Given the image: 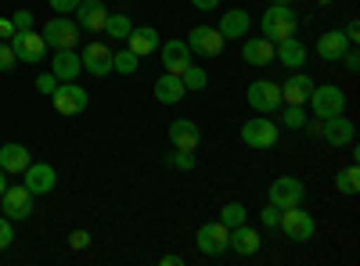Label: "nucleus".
I'll return each instance as SVG.
<instances>
[{"instance_id": "obj_1", "label": "nucleus", "mask_w": 360, "mask_h": 266, "mask_svg": "<svg viewBox=\"0 0 360 266\" xmlns=\"http://www.w3.org/2000/svg\"><path fill=\"white\" fill-rule=\"evenodd\" d=\"M259 29H263V36L274 40V44L288 40V36H295V29H299V15L292 11V4H270V11H263Z\"/></svg>"}, {"instance_id": "obj_2", "label": "nucleus", "mask_w": 360, "mask_h": 266, "mask_svg": "<svg viewBox=\"0 0 360 266\" xmlns=\"http://www.w3.org/2000/svg\"><path fill=\"white\" fill-rule=\"evenodd\" d=\"M8 44H11L15 58H18V62H25V65H40L44 58H47V40L37 33V29H15V36Z\"/></svg>"}, {"instance_id": "obj_3", "label": "nucleus", "mask_w": 360, "mask_h": 266, "mask_svg": "<svg viewBox=\"0 0 360 266\" xmlns=\"http://www.w3.org/2000/svg\"><path fill=\"white\" fill-rule=\"evenodd\" d=\"M278 230H285V238H288V241L307 245V241L314 238L317 223H314V216L303 209V205H292V209H281V227H278Z\"/></svg>"}, {"instance_id": "obj_4", "label": "nucleus", "mask_w": 360, "mask_h": 266, "mask_svg": "<svg viewBox=\"0 0 360 266\" xmlns=\"http://www.w3.org/2000/svg\"><path fill=\"white\" fill-rule=\"evenodd\" d=\"M33 191H29L25 184H8L4 194H0V213H4L11 223L15 220H29L33 216Z\"/></svg>"}, {"instance_id": "obj_5", "label": "nucleus", "mask_w": 360, "mask_h": 266, "mask_svg": "<svg viewBox=\"0 0 360 266\" xmlns=\"http://www.w3.org/2000/svg\"><path fill=\"white\" fill-rule=\"evenodd\" d=\"M195 245H198V252H205V255H224V252L231 248V227H224L220 220L202 223L198 234H195Z\"/></svg>"}, {"instance_id": "obj_6", "label": "nucleus", "mask_w": 360, "mask_h": 266, "mask_svg": "<svg viewBox=\"0 0 360 266\" xmlns=\"http://www.w3.org/2000/svg\"><path fill=\"white\" fill-rule=\"evenodd\" d=\"M266 198H270V205H278V209H292V205H303L307 184L299 180V176H278V180L270 184Z\"/></svg>"}, {"instance_id": "obj_7", "label": "nucleus", "mask_w": 360, "mask_h": 266, "mask_svg": "<svg viewBox=\"0 0 360 266\" xmlns=\"http://www.w3.org/2000/svg\"><path fill=\"white\" fill-rule=\"evenodd\" d=\"M51 105H54L58 115H79L90 105V94L83 91L79 83H58L54 94H51Z\"/></svg>"}, {"instance_id": "obj_8", "label": "nucleus", "mask_w": 360, "mask_h": 266, "mask_svg": "<svg viewBox=\"0 0 360 266\" xmlns=\"http://www.w3.org/2000/svg\"><path fill=\"white\" fill-rule=\"evenodd\" d=\"M40 36H44L47 47H54V51H69V47L79 44V25H76L72 18H65V15H58V18H51V22L44 25Z\"/></svg>"}, {"instance_id": "obj_9", "label": "nucleus", "mask_w": 360, "mask_h": 266, "mask_svg": "<svg viewBox=\"0 0 360 266\" xmlns=\"http://www.w3.org/2000/svg\"><path fill=\"white\" fill-rule=\"evenodd\" d=\"M245 101H249L259 115H270V112L281 108V86H278L274 79H252Z\"/></svg>"}, {"instance_id": "obj_10", "label": "nucleus", "mask_w": 360, "mask_h": 266, "mask_svg": "<svg viewBox=\"0 0 360 266\" xmlns=\"http://www.w3.org/2000/svg\"><path fill=\"white\" fill-rule=\"evenodd\" d=\"M278 123L274 119H266V115H256V119L242 123V140L249 147H259V152H266V147H274L278 144Z\"/></svg>"}, {"instance_id": "obj_11", "label": "nucleus", "mask_w": 360, "mask_h": 266, "mask_svg": "<svg viewBox=\"0 0 360 266\" xmlns=\"http://www.w3.org/2000/svg\"><path fill=\"white\" fill-rule=\"evenodd\" d=\"M310 108H314V119H328V115H339V112L346 108V94L339 91L335 83L314 86V94H310Z\"/></svg>"}, {"instance_id": "obj_12", "label": "nucleus", "mask_w": 360, "mask_h": 266, "mask_svg": "<svg viewBox=\"0 0 360 266\" xmlns=\"http://www.w3.org/2000/svg\"><path fill=\"white\" fill-rule=\"evenodd\" d=\"M224 44H227V40L220 36L217 25H195L191 36H188V51H191V54H202V58L224 54Z\"/></svg>"}, {"instance_id": "obj_13", "label": "nucleus", "mask_w": 360, "mask_h": 266, "mask_svg": "<svg viewBox=\"0 0 360 266\" xmlns=\"http://www.w3.org/2000/svg\"><path fill=\"white\" fill-rule=\"evenodd\" d=\"M321 140H328L332 147H349L356 140V126L353 119H346V115H328V119H321Z\"/></svg>"}, {"instance_id": "obj_14", "label": "nucleus", "mask_w": 360, "mask_h": 266, "mask_svg": "<svg viewBox=\"0 0 360 266\" xmlns=\"http://www.w3.org/2000/svg\"><path fill=\"white\" fill-rule=\"evenodd\" d=\"M22 184L33 191V194H51L54 184H58V173H54L51 162H29L22 169Z\"/></svg>"}, {"instance_id": "obj_15", "label": "nucleus", "mask_w": 360, "mask_h": 266, "mask_svg": "<svg viewBox=\"0 0 360 266\" xmlns=\"http://www.w3.org/2000/svg\"><path fill=\"white\" fill-rule=\"evenodd\" d=\"M79 62H83V69L90 76H108L112 72V47L101 44V40H90L83 47V54H79Z\"/></svg>"}, {"instance_id": "obj_16", "label": "nucleus", "mask_w": 360, "mask_h": 266, "mask_svg": "<svg viewBox=\"0 0 360 266\" xmlns=\"http://www.w3.org/2000/svg\"><path fill=\"white\" fill-rule=\"evenodd\" d=\"M105 22H108V8L101 0H79L76 4V25L86 29V33H105Z\"/></svg>"}, {"instance_id": "obj_17", "label": "nucleus", "mask_w": 360, "mask_h": 266, "mask_svg": "<svg viewBox=\"0 0 360 266\" xmlns=\"http://www.w3.org/2000/svg\"><path fill=\"white\" fill-rule=\"evenodd\" d=\"M314 79L307 76V72H292L285 83H281V101L285 105H307L310 101V94H314Z\"/></svg>"}, {"instance_id": "obj_18", "label": "nucleus", "mask_w": 360, "mask_h": 266, "mask_svg": "<svg viewBox=\"0 0 360 266\" xmlns=\"http://www.w3.org/2000/svg\"><path fill=\"white\" fill-rule=\"evenodd\" d=\"M169 144L180 147V152H195V147L202 144V130L195 119H173L169 123Z\"/></svg>"}, {"instance_id": "obj_19", "label": "nucleus", "mask_w": 360, "mask_h": 266, "mask_svg": "<svg viewBox=\"0 0 360 266\" xmlns=\"http://www.w3.org/2000/svg\"><path fill=\"white\" fill-rule=\"evenodd\" d=\"M217 29H220L224 40H245L249 29H252V18H249V11H242V8H231V11H224V18H220Z\"/></svg>"}, {"instance_id": "obj_20", "label": "nucleus", "mask_w": 360, "mask_h": 266, "mask_svg": "<svg viewBox=\"0 0 360 266\" xmlns=\"http://www.w3.org/2000/svg\"><path fill=\"white\" fill-rule=\"evenodd\" d=\"M51 72L58 76V83H76L79 72H83V62H79V51L69 47V51H58L54 62H51Z\"/></svg>"}, {"instance_id": "obj_21", "label": "nucleus", "mask_w": 360, "mask_h": 266, "mask_svg": "<svg viewBox=\"0 0 360 266\" xmlns=\"http://www.w3.org/2000/svg\"><path fill=\"white\" fill-rule=\"evenodd\" d=\"M242 62L252 65V69H263L274 62V40H266V36H256V40H245L242 44Z\"/></svg>"}, {"instance_id": "obj_22", "label": "nucleus", "mask_w": 360, "mask_h": 266, "mask_svg": "<svg viewBox=\"0 0 360 266\" xmlns=\"http://www.w3.org/2000/svg\"><path fill=\"white\" fill-rule=\"evenodd\" d=\"M349 47H353V44L346 40L342 29H328V33L317 36V54L324 58V62H339V58H342Z\"/></svg>"}, {"instance_id": "obj_23", "label": "nucleus", "mask_w": 360, "mask_h": 266, "mask_svg": "<svg viewBox=\"0 0 360 266\" xmlns=\"http://www.w3.org/2000/svg\"><path fill=\"white\" fill-rule=\"evenodd\" d=\"M188 65H191L188 40H166V47H162V69H166V72H173V76H180Z\"/></svg>"}, {"instance_id": "obj_24", "label": "nucleus", "mask_w": 360, "mask_h": 266, "mask_svg": "<svg viewBox=\"0 0 360 266\" xmlns=\"http://www.w3.org/2000/svg\"><path fill=\"white\" fill-rule=\"evenodd\" d=\"M274 58H281L285 69H303V65H307V44L295 40V36L278 40V44H274Z\"/></svg>"}, {"instance_id": "obj_25", "label": "nucleus", "mask_w": 360, "mask_h": 266, "mask_svg": "<svg viewBox=\"0 0 360 266\" xmlns=\"http://www.w3.org/2000/svg\"><path fill=\"white\" fill-rule=\"evenodd\" d=\"M127 47H130L137 58L155 54V51H159V33H155L152 25H134V29H130V36H127Z\"/></svg>"}, {"instance_id": "obj_26", "label": "nucleus", "mask_w": 360, "mask_h": 266, "mask_svg": "<svg viewBox=\"0 0 360 266\" xmlns=\"http://www.w3.org/2000/svg\"><path fill=\"white\" fill-rule=\"evenodd\" d=\"M184 98H188V91H184V83H180V76L162 72V76L155 79V101H162V105H180Z\"/></svg>"}, {"instance_id": "obj_27", "label": "nucleus", "mask_w": 360, "mask_h": 266, "mask_svg": "<svg viewBox=\"0 0 360 266\" xmlns=\"http://www.w3.org/2000/svg\"><path fill=\"white\" fill-rule=\"evenodd\" d=\"M259 245H263V238H259L249 223H242V227L231 230V252H238V255H256Z\"/></svg>"}, {"instance_id": "obj_28", "label": "nucleus", "mask_w": 360, "mask_h": 266, "mask_svg": "<svg viewBox=\"0 0 360 266\" xmlns=\"http://www.w3.org/2000/svg\"><path fill=\"white\" fill-rule=\"evenodd\" d=\"M29 162H33V159H29V152L22 144H4V147H0V169H4V173H22Z\"/></svg>"}, {"instance_id": "obj_29", "label": "nucleus", "mask_w": 360, "mask_h": 266, "mask_svg": "<svg viewBox=\"0 0 360 266\" xmlns=\"http://www.w3.org/2000/svg\"><path fill=\"white\" fill-rule=\"evenodd\" d=\"M245 220H249V209H245L242 201H227L224 209H220V223L231 227V230H234V227H242Z\"/></svg>"}, {"instance_id": "obj_30", "label": "nucleus", "mask_w": 360, "mask_h": 266, "mask_svg": "<svg viewBox=\"0 0 360 266\" xmlns=\"http://www.w3.org/2000/svg\"><path fill=\"white\" fill-rule=\"evenodd\" d=\"M130 29H134V22H130L123 11L108 15V22H105V33H108L112 40H127V36H130Z\"/></svg>"}, {"instance_id": "obj_31", "label": "nucleus", "mask_w": 360, "mask_h": 266, "mask_svg": "<svg viewBox=\"0 0 360 266\" xmlns=\"http://www.w3.org/2000/svg\"><path fill=\"white\" fill-rule=\"evenodd\" d=\"M137 62L141 58L127 47V51H112V72H123V76H134L137 72Z\"/></svg>"}, {"instance_id": "obj_32", "label": "nucleus", "mask_w": 360, "mask_h": 266, "mask_svg": "<svg viewBox=\"0 0 360 266\" xmlns=\"http://www.w3.org/2000/svg\"><path fill=\"white\" fill-rule=\"evenodd\" d=\"M335 187H339L342 194H356V191H360V169H356V166L339 169V173H335Z\"/></svg>"}, {"instance_id": "obj_33", "label": "nucleus", "mask_w": 360, "mask_h": 266, "mask_svg": "<svg viewBox=\"0 0 360 266\" xmlns=\"http://www.w3.org/2000/svg\"><path fill=\"white\" fill-rule=\"evenodd\" d=\"M278 126H288V130H307V112H303V105H285L281 123H278Z\"/></svg>"}, {"instance_id": "obj_34", "label": "nucleus", "mask_w": 360, "mask_h": 266, "mask_svg": "<svg viewBox=\"0 0 360 266\" xmlns=\"http://www.w3.org/2000/svg\"><path fill=\"white\" fill-rule=\"evenodd\" d=\"M180 83H184V91H205L209 76H205V69H195V65H188L184 72H180Z\"/></svg>"}, {"instance_id": "obj_35", "label": "nucleus", "mask_w": 360, "mask_h": 266, "mask_svg": "<svg viewBox=\"0 0 360 266\" xmlns=\"http://www.w3.org/2000/svg\"><path fill=\"white\" fill-rule=\"evenodd\" d=\"M166 166L180 169V173H191L195 169V152H180V147H173V155H166Z\"/></svg>"}, {"instance_id": "obj_36", "label": "nucleus", "mask_w": 360, "mask_h": 266, "mask_svg": "<svg viewBox=\"0 0 360 266\" xmlns=\"http://www.w3.org/2000/svg\"><path fill=\"white\" fill-rule=\"evenodd\" d=\"M15 65H18V58H15L11 44H8V40H0V72H11Z\"/></svg>"}, {"instance_id": "obj_37", "label": "nucleus", "mask_w": 360, "mask_h": 266, "mask_svg": "<svg viewBox=\"0 0 360 266\" xmlns=\"http://www.w3.org/2000/svg\"><path fill=\"white\" fill-rule=\"evenodd\" d=\"M259 220H263L266 230H278L281 227V209H278V205H266V209L259 213Z\"/></svg>"}, {"instance_id": "obj_38", "label": "nucleus", "mask_w": 360, "mask_h": 266, "mask_svg": "<svg viewBox=\"0 0 360 266\" xmlns=\"http://www.w3.org/2000/svg\"><path fill=\"white\" fill-rule=\"evenodd\" d=\"M11 241H15V227H11L8 216H0V252L11 248Z\"/></svg>"}, {"instance_id": "obj_39", "label": "nucleus", "mask_w": 360, "mask_h": 266, "mask_svg": "<svg viewBox=\"0 0 360 266\" xmlns=\"http://www.w3.org/2000/svg\"><path fill=\"white\" fill-rule=\"evenodd\" d=\"M54 86H58V76L54 72H40L37 76V91L40 94H54Z\"/></svg>"}, {"instance_id": "obj_40", "label": "nucleus", "mask_w": 360, "mask_h": 266, "mask_svg": "<svg viewBox=\"0 0 360 266\" xmlns=\"http://www.w3.org/2000/svg\"><path fill=\"white\" fill-rule=\"evenodd\" d=\"M339 62L346 65V72H353V76L360 72V54H356V47H349V51H346V54L339 58Z\"/></svg>"}, {"instance_id": "obj_41", "label": "nucleus", "mask_w": 360, "mask_h": 266, "mask_svg": "<svg viewBox=\"0 0 360 266\" xmlns=\"http://www.w3.org/2000/svg\"><path fill=\"white\" fill-rule=\"evenodd\" d=\"M11 25H15V29H33V25H37V22H33V11H25V8L15 11V15H11Z\"/></svg>"}, {"instance_id": "obj_42", "label": "nucleus", "mask_w": 360, "mask_h": 266, "mask_svg": "<svg viewBox=\"0 0 360 266\" xmlns=\"http://www.w3.org/2000/svg\"><path fill=\"white\" fill-rule=\"evenodd\" d=\"M69 245H72L76 252L90 248V234H86V230H72V234H69Z\"/></svg>"}, {"instance_id": "obj_43", "label": "nucleus", "mask_w": 360, "mask_h": 266, "mask_svg": "<svg viewBox=\"0 0 360 266\" xmlns=\"http://www.w3.org/2000/svg\"><path fill=\"white\" fill-rule=\"evenodd\" d=\"M342 33H346V40H349V44L356 47V40H360V22H356V18H349V22H346V29H342Z\"/></svg>"}, {"instance_id": "obj_44", "label": "nucleus", "mask_w": 360, "mask_h": 266, "mask_svg": "<svg viewBox=\"0 0 360 266\" xmlns=\"http://www.w3.org/2000/svg\"><path fill=\"white\" fill-rule=\"evenodd\" d=\"M76 4H79V0H51L54 11H76Z\"/></svg>"}, {"instance_id": "obj_45", "label": "nucleus", "mask_w": 360, "mask_h": 266, "mask_svg": "<svg viewBox=\"0 0 360 266\" xmlns=\"http://www.w3.org/2000/svg\"><path fill=\"white\" fill-rule=\"evenodd\" d=\"M15 36V25H11V18H0V40H11Z\"/></svg>"}, {"instance_id": "obj_46", "label": "nucleus", "mask_w": 360, "mask_h": 266, "mask_svg": "<svg viewBox=\"0 0 360 266\" xmlns=\"http://www.w3.org/2000/svg\"><path fill=\"white\" fill-rule=\"evenodd\" d=\"M191 4H195L198 11H217V8H220V0H191Z\"/></svg>"}, {"instance_id": "obj_47", "label": "nucleus", "mask_w": 360, "mask_h": 266, "mask_svg": "<svg viewBox=\"0 0 360 266\" xmlns=\"http://www.w3.org/2000/svg\"><path fill=\"white\" fill-rule=\"evenodd\" d=\"M159 262H162V266H184V259H180V255H162Z\"/></svg>"}, {"instance_id": "obj_48", "label": "nucleus", "mask_w": 360, "mask_h": 266, "mask_svg": "<svg viewBox=\"0 0 360 266\" xmlns=\"http://www.w3.org/2000/svg\"><path fill=\"white\" fill-rule=\"evenodd\" d=\"M4 187H8V173L0 169V194H4Z\"/></svg>"}, {"instance_id": "obj_49", "label": "nucleus", "mask_w": 360, "mask_h": 266, "mask_svg": "<svg viewBox=\"0 0 360 266\" xmlns=\"http://www.w3.org/2000/svg\"><path fill=\"white\" fill-rule=\"evenodd\" d=\"M270 4H292V0H270Z\"/></svg>"}, {"instance_id": "obj_50", "label": "nucleus", "mask_w": 360, "mask_h": 266, "mask_svg": "<svg viewBox=\"0 0 360 266\" xmlns=\"http://www.w3.org/2000/svg\"><path fill=\"white\" fill-rule=\"evenodd\" d=\"M321 4H332V0H321Z\"/></svg>"}]
</instances>
